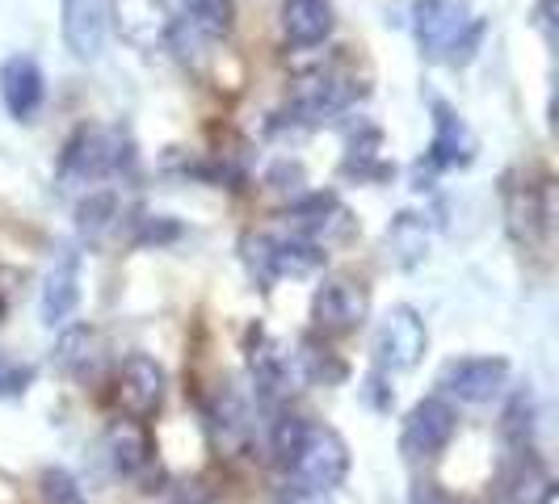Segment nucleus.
<instances>
[{"instance_id": "2f4dec72", "label": "nucleus", "mask_w": 559, "mask_h": 504, "mask_svg": "<svg viewBox=\"0 0 559 504\" xmlns=\"http://www.w3.org/2000/svg\"><path fill=\"white\" fill-rule=\"evenodd\" d=\"M556 9H559V0H534V9H531V26L543 34V43H547V47H556V43H559Z\"/></svg>"}, {"instance_id": "423d86ee", "label": "nucleus", "mask_w": 559, "mask_h": 504, "mask_svg": "<svg viewBox=\"0 0 559 504\" xmlns=\"http://www.w3.org/2000/svg\"><path fill=\"white\" fill-rule=\"evenodd\" d=\"M504 231L518 249H538L551 231V181H534L531 172L509 168L501 177Z\"/></svg>"}, {"instance_id": "dca6fc26", "label": "nucleus", "mask_w": 559, "mask_h": 504, "mask_svg": "<svg viewBox=\"0 0 559 504\" xmlns=\"http://www.w3.org/2000/svg\"><path fill=\"white\" fill-rule=\"evenodd\" d=\"M127 224H135V219H127L122 194L114 185L76 197V227H81V240L88 249H110Z\"/></svg>"}, {"instance_id": "473e14b6", "label": "nucleus", "mask_w": 559, "mask_h": 504, "mask_svg": "<svg viewBox=\"0 0 559 504\" xmlns=\"http://www.w3.org/2000/svg\"><path fill=\"white\" fill-rule=\"evenodd\" d=\"M413 504H450V501L438 492V483H417L413 488Z\"/></svg>"}, {"instance_id": "9d476101", "label": "nucleus", "mask_w": 559, "mask_h": 504, "mask_svg": "<svg viewBox=\"0 0 559 504\" xmlns=\"http://www.w3.org/2000/svg\"><path fill=\"white\" fill-rule=\"evenodd\" d=\"M165 392H168V374L165 365L156 362V358H147V353H131V358H122L118 365V374H114V408L122 412L127 420H152L160 412V404H165Z\"/></svg>"}, {"instance_id": "aec40b11", "label": "nucleus", "mask_w": 559, "mask_h": 504, "mask_svg": "<svg viewBox=\"0 0 559 504\" xmlns=\"http://www.w3.org/2000/svg\"><path fill=\"white\" fill-rule=\"evenodd\" d=\"M278 17H282V38L290 47H299V51L329 43V34L336 26L333 0H282Z\"/></svg>"}, {"instance_id": "2eb2a0df", "label": "nucleus", "mask_w": 559, "mask_h": 504, "mask_svg": "<svg viewBox=\"0 0 559 504\" xmlns=\"http://www.w3.org/2000/svg\"><path fill=\"white\" fill-rule=\"evenodd\" d=\"M114 26L131 47L156 51V47H168L177 17L168 13L165 0H114Z\"/></svg>"}, {"instance_id": "9b49d317", "label": "nucleus", "mask_w": 559, "mask_h": 504, "mask_svg": "<svg viewBox=\"0 0 559 504\" xmlns=\"http://www.w3.org/2000/svg\"><path fill=\"white\" fill-rule=\"evenodd\" d=\"M459 433V412L442 395H425L408 408L404 429H400V449L408 458H438Z\"/></svg>"}, {"instance_id": "6ab92c4d", "label": "nucleus", "mask_w": 559, "mask_h": 504, "mask_svg": "<svg viewBox=\"0 0 559 504\" xmlns=\"http://www.w3.org/2000/svg\"><path fill=\"white\" fill-rule=\"evenodd\" d=\"M0 97H4V110L13 113L17 122H29L34 113L43 110V97H47L43 68L29 56H13L0 68Z\"/></svg>"}, {"instance_id": "f257e3e1", "label": "nucleus", "mask_w": 559, "mask_h": 504, "mask_svg": "<svg viewBox=\"0 0 559 504\" xmlns=\"http://www.w3.org/2000/svg\"><path fill=\"white\" fill-rule=\"evenodd\" d=\"M135 165H140V152L131 131L114 122H84L59 152L56 185L59 194L84 197L93 190H106V181H131Z\"/></svg>"}, {"instance_id": "c756f323", "label": "nucleus", "mask_w": 559, "mask_h": 504, "mask_svg": "<svg viewBox=\"0 0 559 504\" xmlns=\"http://www.w3.org/2000/svg\"><path fill=\"white\" fill-rule=\"evenodd\" d=\"M43 496H47V504H88L81 492V483L68 476V471H43Z\"/></svg>"}, {"instance_id": "0eeeda50", "label": "nucleus", "mask_w": 559, "mask_h": 504, "mask_svg": "<svg viewBox=\"0 0 559 504\" xmlns=\"http://www.w3.org/2000/svg\"><path fill=\"white\" fill-rule=\"evenodd\" d=\"M425 349H429V333H425L420 311L408 308V303H400V308L388 311V315L379 320V328H374V345H370V353H374V374H383V379L408 374V370L420 365Z\"/></svg>"}, {"instance_id": "72a5a7b5", "label": "nucleus", "mask_w": 559, "mask_h": 504, "mask_svg": "<svg viewBox=\"0 0 559 504\" xmlns=\"http://www.w3.org/2000/svg\"><path fill=\"white\" fill-rule=\"evenodd\" d=\"M0 362H4V353H0Z\"/></svg>"}, {"instance_id": "393cba45", "label": "nucleus", "mask_w": 559, "mask_h": 504, "mask_svg": "<svg viewBox=\"0 0 559 504\" xmlns=\"http://www.w3.org/2000/svg\"><path fill=\"white\" fill-rule=\"evenodd\" d=\"M102 358V340L97 333L88 328V324H72V328H63L56 340V365L63 374H72V379H84V374H93V365Z\"/></svg>"}, {"instance_id": "7c9ffc66", "label": "nucleus", "mask_w": 559, "mask_h": 504, "mask_svg": "<svg viewBox=\"0 0 559 504\" xmlns=\"http://www.w3.org/2000/svg\"><path fill=\"white\" fill-rule=\"evenodd\" d=\"M34 383V365H17V362H0V399H17V395L29 392Z\"/></svg>"}, {"instance_id": "20e7f679", "label": "nucleus", "mask_w": 559, "mask_h": 504, "mask_svg": "<svg viewBox=\"0 0 559 504\" xmlns=\"http://www.w3.org/2000/svg\"><path fill=\"white\" fill-rule=\"evenodd\" d=\"M282 471L290 476L295 488H304L311 496H329L349 476V446L333 424L304 420V433H299V442H295Z\"/></svg>"}, {"instance_id": "5701e85b", "label": "nucleus", "mask_w": 559, "mask_h": 504, "mask_svg": "<svg viewBox=\"0 0 559 504\" xmlns=\"http://www.w3.org/2000/svg\"><path fill=\"white\" fill-rule=\"evenodd\" d=\"M106 454H110V467L118 476L135 479L152 467V442H147V429L140 420H114L106 429Z\"/></svg>"}, {"instance_id": "f8f14e48", "label": "nucleus", "mask_w": 559, "mask_h": 504, "mask_svg": "<svg viewBox=\"0 0 559 504\" xmlns=\"http://www.w3.org/2000/svg\"><path fill=\"white\" fill-rule=\"evenodd\" d=\"M479 152V140L476 131L467 127V118L447 106L442 97H433V140H429V152H425V160L417 165V172L425 177H433V172H450V168H467L476 160Z\"/></svg>"}, {"instance_id": "4be33fe9", "label": "nucleus", "mask_w": 559, "mask_h": 504, "mask_svg": "<svg viewBox=\"0 0 559 504\" xmlns=\"http://www.w3.org/2000/svg\"><path fill=\"white\" fill-rule=\"evenodd\" d=\"M290 374L311 383V387H341L349 379V365H345V358L336 353L324 336L308 333L299 336V345L290 353Z\"/></svg>"}, {"instance_id": "39448f33", "label": "nucleus", "mask_w": 559, "mask_h": 504, "mask_svg": "<svg viewBox=\"0 0 559 504\" xmlns=\"http://www.w3.org/2000/svg\"><path fill=\"white\" fill-rule=\"evenodd\" d=\"M240 256L249 265V278L261 290H274L282 278H311L329 265V252L299 236H265V231H245L240 236Z\"/></svg>"}, {"instance_id": "cd10ccee", "label": "nucleus", "mask_w": 559, "mask_h": 504, "mask_svg": "<svg viewBox=\"0 0 559 504\" xmlns=\"http://www.w3.org/2000/svg\"><path fill=\"white\" fill-rule=\"evenodd\" d=\"M304 185H308V172H304L299 160H278V165L265 172V190H270V194H278V197H290V202L308 194Z\"/></svg>"}, {"instance_id": "f3484780", "label": "nucleus", "mask_w": 559, "mask_h": 504, "mask_svg": "<svg viewBox=\"0 0 559 504\" xmlns=\"http://www.w3.org/2000/svg\"><path fill=\"white\" fill-rule=\"evenodd\" d=\"M63 4V43L76 59H97L106 51L110 9L106 0H59Z\"/></svg>"}, {"instance_id": "ddd939ff", "label": "nucleus", "mask_w": 559, "mask_h": 504, "mask_svg": "<svg viewBox=\"0 0 559 504\" xmlns=\"http://www.w3.org/2000/svg\"><path fill=\"white\" fill-rule=\"evenodd\" d=\"M504 383H509L504 358H454L438 374V387L459 404H488L504 392Z\"/></svg>"}, {"instance_id": "c85d7f7f", "label": "nucleus", "mask_w": 559, "mask_h": 504, "mask_svg": "<svg viewBox=\"0 0 559 504\" xmlns=\"http://www.w3.org/2000/svg\"><path fill=\"white\" fill-rule=\"evenodd\" d=\"M131 227H135V231H131L135 244H168V240L181 236V224H173L168 215H156V219H152V215H140Z\"/></svg>"}, {"instance_id": "b1692460", "label": "nucleus", "mask_w": 559, "mask_h": 504, "mask_svg": "<svg viewBox=\"0 0 559 504\" xmlns=\"http://www.w3.org/2000/svg\"><path fill=\"white\" fill-rule=\"evenodd\" d=\"M181 26L202 43H224L236 29V0H181Z\"/></svg>"}, {"instance_id": "412c9836", "label": "nucleus", "mask_w": 559, "mask_h": 504, "mask_svg": "<svg viewBox=\"0 0 559 504\" xmlns=\"http://www.w3.org/2000/svg\"><path fill=\"white\" fill-rule=\"evenodd\" d=\"M341 172L349 181H392L395 168L383 160V131L358 122L345 131V156H341Z\"/></svg>"}, {"instance_id": "1a4fd4ad", "label": "nucleus", "mask_w": 559, "mask_h": 504, "mask_svg": "<svg viewBox=\"0 0 559 504\" xmlns=\"http://www.w3.org/2000/svg\"><path fill=\"white\" fill-rule=\"evenodd\" d=\"M370 320V290L354 278H324L311 295V328L316 336H349Z\"/></svg>"}, {"instance_id": "f03ea898", "label": "nucleus", "mask_w": 559, "mask_h": 504, "mask_svg": "<svg viewBox=\"0 0 559 504\" xmlns=\"http://www.w3.org/2000/svg\"><path fill=\"white\" fill-rule=\"evenodd\" d=\"M366 93H370V84L358 72H349L345 63L316 68L311 76L299 81V88L290 93V101L270 113V131L274 135H308L316 127L341 118L345 110H354Z\"/></svg>"}, {"instance_id": "7ed1b4c3", "label": "nucleus", "mask_w": 559, "mask_h": 504, "mask_svg": "<svg viewBox=\"0 0 559 504\" xmlns=\"http://www.w3.org/2000/svg\"><path fill=\"white\" fill-rule=\"evenodd\" d=\"M413 34L425 59L467 68L484 47L488 22L472 9V0H413Z\"/></svg>"}, {"instance_id": "bb28decb", "label": "nucleus", "mask_w": 559, "mask_h": 504, "mask_svg": "<svg viewBox=\"0 0 559 504\" xmlns=\"http://www.w3.org/2000/svg\"><path fill=\"white\" fill-rule=\"evenodd\" d=\"M388 249L400 256V265H417L425 256V224L417 215H400L392 227H388Z\"/></svg>"}, {"instance_id": "a878e982", "label": "nucleus", "mask_w": 559, "mask_h": 504, "mask_svg": "<svg viewBox=\"0 0 559 504\" xmlns=\"http://www.w3.org/2000/svg\"><path fill=\"white\" fill-rule=\"evenodd\" d=\"M501 437L509 454H534V395L531 387H518L501 412Z\"/></svg>"}, {"instance_id": "4468645a", "label": "nucleus", "mask_w": 559, "mask_h": 504, "mask_svg": "<svg viewBox=\"0 0 559 504\" xmlns=\"http://www.w3.org/2000/svg\"><path fill=\"white\" fill-rule=\"evenodd\" d=\"M245 358H249V379H252L257 399H261L265 408H274L282 395L290 392V379H295V374H290V358L270 340V333H265L261 324L249 328V336H245Z\"/></svg>"}, {"instance_id": "6e6552de", "label": "nucleus", "mask_w": 559, "mask_h": 504, "mask_svg": "<svg viewBox=\"0 0 559 504\" xmlns=\"http://www.w3.org/2000/svg\"><path fill=\"white\" fill-rule=\"evenodd\" d=\"M282 219L290 227V236H299V240H311V244H320V249L329 252L333 244H345V240H354V231H358V219H354V211L333 194V190H324V194H304L295 197L286 211H282Z\"/></svg>"}, {"instance_id": "a211bd4d", "label": "nucleus", "mask_w": 559, "mask_h": 504, "mask_svg": "<svg viewBox=\"0 0 559 504\" xmlns=\"http://www.w3.org/2000/svg\"><path fill=\"white\" fill-rule=\"evenodd\" d=\"M81 303V252L76 249H63L47 274V286H43V324L47 328H63L72 320V311Z\"/></svg>"}]
</instances>
